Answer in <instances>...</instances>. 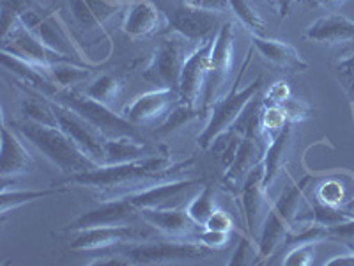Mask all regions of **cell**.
Instances as JSON below:
<instances>
[{
	"mask_svg": "<svg viewBox=\"0 0 354 266\" xmlns=\"http://www.w3.org/2000/svg\"><path fill=\"white\" fill-rule=\"evenodd\" d=\"M195 158L185 161H172L170 154L160 153L142 160L119 163V166H100L97 169L68 176L61 185L88 186L97 190V201L137 194L158 183L172 181L189 174Z\"/></svg>",
	"mask_w": 354,
	"mask_h": 266,
	"instance_id": "obj_1",
	"label": "cell"
},
{
	"mask_svg": "<svg viewBox=\"0 0 354 266\" xmlns=\"http://www.w3.org/2000/svg\"><path fill=\"white\" fill-rule=\"evenodd\" d=\"M15 128L20 133V137L30 142L61 172L73 176V174L88 172L100 167L68 137V133L61 126L39 125L28 119H20L15 123Z\"/></svg>",
	"mask_w": 354,
	"mask_h": 266,
	"instance_id": "obj_2",
	"label": "cell"
},
{
	"mask_svg": "<svg viewBox=\"0 0 354 266\" xmlns=\"http://www.w3.org/2000/svg\"><path fill=\"white\" fill-rule=\"evenodd\" d=\"M252 55H254V48H250L248 52H246V59L241 66V71L238 73L236 80L230 85V93L225 94L223 98H220V100H218L216 103H213V105L209 107V110H207V112H209V121H207L205 128L202 130L201 135L197 137V144L202 150L207 151L211 148V144H213L220 135L230 132L234 123L238 121L241 112L245 110V107L248 105V101L262 91V85H264L262 75H259L255 80L250 82L246 87H241V78L243 75H245L246 68L250 66V62H252Z\"/></svg>",
	"mask_w": 354,
	"mask_h": 266,
	"instance_id": "obj_3",
	"label": "cell"
},
{
	"mask_svg": "<svg viewBox=\"0 0 354 266\" xmlns=\"http://www.w3.org/2000/svg\"><path fill=\"white\" fill-rule=\"evenodd\" d=\"M48 100L80 114L85 121L96 126L106 139L131 137L138 139V141L145 139L140 130H138V126L129 123L126 117H122V114H115L109 105H103V103L93 100L85 93L77 91V89L59 87Z\"/></svg>",
	"mask_w": 354,
	"mask_h": 266,
	"instance_id": "obj_4",
	"label": "cell"
},
{
	"mask_svg": "<svg viewBox=\"0 0 354 266\" xmlns=\"http://www.w3.org/2000/svg\"><path fill=\"white\" fill-rule=\"evenodd\" d=\"M122 258L129 265H174V263L201 261L209 258V247L202 245L195 240H149V242L128 243V245L115 247Z\"/></svg>",
	"mask_w": 354,
	"mask_h": 266,
	"instance_id": "obj_5",
	"label": "cell"
},
{
	"mask_svg": "<svg viewBox=\"0 0 354 266\" xmlns=\"http://www.w3.org/2000/svg\"><path fill=\"white\" fill-rule=\"evenodd\" d=\"M197 48L176 30L165 33L158 41L149 62L142 69V78L156 87L177 89L186 59Z\"/></svg>",
	"mask_w": 354,
	"mask_h": 266,
	"instance_id": "obj_6",
	"label": "cell"
},
{
	"mask_svg": "<svg viewBox=\"0 0 354 266\" xmlns=\"http://www.w3.org/2000/svg\"><path fill=\"white\" fill-rule=\"evenodd\" d=\"M169 20L170 30H176L195 46L213 41L221 25L225 24L220 12L202 11L186 6L183 0H154Z\"/></svg>",
	"mask_w": 354,
	"mask_h": 266,
	"instance_id": "obj_7",
	"label": "cell"
},
{
	"mask_svg": "<svg viewBox=\"0 0 354 266\" xmlns=\"http://www.w3.org/2000/svg\"><path fill=\"white\" fill-rule=\"evenodd\" d=\"M158 231L145 224V227L124 224V226H101L88 227L68 233L69 249L80 250V252H97V250H109L115 247L128 245V243L149 242L158 238Z\"/></svg>",
	"mask_w": 354,
	"mask_h": 266,
	"instance_id": "obj_8",
	"label": "cell"
},
{
	"mask_svg": "<svg viewBox=\"0 0 354 266\" xmlns=\"http://www.w3.org/2000/svg\"><path fill=\"white\" fill-rule=\"evenodd\" d=\"M234 48H236V25L232 21H225L213 41L209 75L205 82L204 101H202L204 112H207L209 107L216 103L220 98L225 96V89L229 85L230 73H232Z\"/></svg>",
	"mask_w": 354,
	"mask_h": 266,
	"instance_id": "obj_9",
	"label": "cell"
},
{
	"mask_svg": "<svg viewBox=\"0 0 354 266\" xmlns=\"http://www.w3.org/2000/svg\"><path fill=\"white\" fill-rule=\"evenodd\" d=\"M20 24L27 30H30L37 39L43 41L46 46L59 52L61 55L69 57L73 61L82 62L80 50L71 43V37L68 36L59 17H57L55 12H52V8L41 9L36 6L34 9L21 15ZM82 64H85V62H82Z\"/></svg>",
	"mask_w": 354,
	"mask_h": 266,
	"instance_id": "obj_10",
	"label": "cell"
},
{
	"mask_svg": "<svg viewBox=\"0 0 354 266\" xmlns=\"http://www.w3.org/2000/svg\"><path fill=\"white\" fill-rule=\"evenodd\" d=\"M53 112H55L57 123L68 133V137L71 139L75 144L87 154L93 161H96L97 166L105 163V142L106 137L96 126H93L88 121H85L80 114L75 110L68 109L64 105H59L55 101H52Z\"/></svg>",
	"mask_w": 354,
	"mask_h": 266,
	"instance_id": "obj_11",
	"label": "cell"
},
{
	"mask_svg": "<svg viewBox=\"0 0 354 266\" xmlns=\"http://www.w3.org/2000/svg\"><path fill=\"white\" fill-rule=\"evenodd\" d=\"M2 52L11 53L21 61L41 66V68H50L57 62H77L46 46L30 30H27L20 21L2 37Z\"/></svg>",
	"mask_w": 354,
	"mask_h": 266,
	"instance_id": "obj_12",
	"label": "cell"
},
{
	"mask_svg": "<svg viewBox=\"0 0 354 266\" xmlns=\"http://www.w3.org/2000/svg\"><path fill=\"white\" fill-rule=\"evenodd\" d=\"M140 218V213L128 197H115L100 201V206L94 210H88L85 213L78 215L75 220L66 224L59 234H68L73 231L88 229V227H101V226H124V224H133Z\"/></svg>",
	"mask_w": 354,
	"mask_h": 266,
	"instance_id": "obj_13",
	"label": "cell"
},
{
	"mask_svg": "<svg viewBox=\"0 0 354 266\" xmlns=\"http://www.w3.org/2000/svg\"><path fill=\"white\" fill-rule=\"evenodd\" d=\"M213 41L198 44L197 48L189 53L185 66H183L181 80H179L177 91H179L181 103H185L188 107H194V109H198V105L204 101L205 82H207V75H209Z\"/></svg>",
	"mask_w": 354,
	"mask_h": 266,
	"instance_id": "obj_14",
	"label": "cell"
},
{
	"mask_svg": "<svg viewBox=\"0 0 354 266\" xmlns=\"http://www.w3.org/2000/svg\"><path fill=\"white\" fill-rule=\"evenodd\" d=\"M181 101L177 89L156 87L138 94L122 109V117L137 126H147L154 121H163L174 105Z\"/></svg>",
	"mask_w": 354,
	"mask_h": 266,
	"instance_id": "obj_15",
	"label": "cell"
},
{
	"mask_svg": "<svg viewBox=\"0 0 354 266\" xmlns=\"http://www.w3.org/2000/svg\"><path fill=\"white\" fill-rule=\"evenodd\" d=\"M122 33L129 39H145L169 28L165 12L154 0H131L126 4Z\"/></svg>",
	"mask_w": 354,
	"mask_h": 266,
	"instance_id": "obj_16",
	"label": "cell"
},
{
	"mask_svg": "<svg viewBox=\"0 0 354 266\" xmlns=\"http://www.w3.org/2000/svg\"><path fill=\"white\" fill-rule=\"evenodd\" d=\"M140 218L144 224H149L161 236L170 240H195L197 242V234L202 229L183 206L145 208V210H140Z\"/></svg>",
	"mask_w": 354,
	"mask_h": 266,
	"instance_id": "obj_17",
	"label": "cell"
},
{
	"mask_svg": "<svg viewBox=\"0 0 354 266\" xmlns=\"http://www.w3.org/2000/svg\"><path fill=\"white\" fill-rule=\"evenodd\" d=\"M239 195H241L246 229L250 233V238L255 240L261 234L266 218L264 208L268 204V190L264 186V160L248 174Z\"/></svg>",
	"mask_w": 354,
	"mask_h": 266,
	"instance_id": "obj_18",
	"label": "cell"
},
{
	"mask_svg": "<svg viewBox=\"0 0 354 266\" xmlns=\"http://www.w3.org/2000/svg\"><path fill=\"white\" fill-rule=\"evenodd\" d=\"M266 144L259 139L252 137H241L239 148L236 151L232 163L229 169L221 176L220 186L230 195H239L243 188V183L248 177V174L255 169V167L264 160Z\"/></svg>",
	"mask_w": 354,
	"mask_h": 266,
	"instance_id": "obj_19",
	"label": "cell"
},
{
	"mask_svg": "<svg viewBox=\"0 0 354 266\" xmlns=\"http://www.w3.org/2000/svg\"><path fill=\"white\" fill-rule=\"evenodd\" d=\"M18 135L9 128L6 114H2V153H0L2 181H8L9 177L27 176L36 170V161L32 154L28 153Z\"/></svg>",
	"mask_w": 354,
	"mask_h": 266,
	"instance_id": "obj_20",
	"label": "cell"
},
{
	"mask_svg": "<svg viewBox=\"0 0 354 266\" xmlns=\"http://www.w3.org/2000/svg\"><path fill=\"white\" fill-rule=\"evenodd\" d=\"M303 39L317 44H344L354 43V21L344 15H328L310 24L303 33Z\"/></svg>",
	"mask_w": 354,
	"mask_h": 266,
	"instance_id": "obj_21",
	"label": "cell"
},
{
	"mask_svg": "<svg viewBox=\"0 0 354 266\" xmlns=\"http://www.w3.org/2000/svg\"><path fill=\"white\" fill-rule=\"evenodd\" d=\"M254 48L270 62L273 68L287 73H303L308 69V62L301 57L296 46L280 39H268L264 36H252Z\"/></svg>",
	"mask_w": 354,
	"mask_h": 266,
	"instance_id": "obj_22",
	"label": "cell"
},
{
	"mask_svg": "<svg viewBox=\"0 0 354 266\" xmlns=\"http://www.w3.org/2000/svg\"><path fill=\"white\" fill-rule=\"evenodd\" d=\"M75 24L82 30L101 27L110 17L126 8L121 0H68Z\"/></svg>",
	"mask_w": 354,
	"mask_h": 266,
	"instance_id": "obj_23",
	"label": "cell"
},
{
	"mask_svg": "<svg viewBox=\"0 0 354 266\" xmlns=\"http://www.w3.org/2000/svg\"><path fill=\"white\" fill-rule=\"evenodd\" d=\"M165 153V150H160L154 144L131 137H115L106 139L105 142V163L103 166H119V163H128V161L142 160V158L154 157V154Z\"/></svg>",
	"mask_w": 354,
	"mask_h": 266,
	"instance_id": "obj_24",
	"label": "cell"
},
{
	"mask_svg": "<svg viewBox=\"0 0 354 266\" xmlns=\"http://www.w3.org/2000/svg\"><path fill=\"white\" fill-rule=\"evenodd\" d=\"M294 135V125L287 123L286 128L278 133V137L274 139L271 144L266 145L264 153V186L270 192L271 185L277 179L278 172L286 167L287 154L290 150V142H292Z\"/></svg>",
	"mask_w": 354,
	"mask_h": 266,
	"instance_id": "obj_25",
	"label": "cell"
},
{
	"mask_svg": "<svg viewBox=\"0 0 354 266\" xmlns=\"http://www.w3.org/2000/svg\"><path fill=\"white\" fill-rule=\"evenodd\" d=\"M69 190H71L69 185H61V183H55V185L43 190H9L8 186H2V217L9 215L11 210H17L20 206L27 204V202L68 194Z\"/></svg>",
	"mask_w": 354,
	"mask_h": 266,
	"instance_id": "obj_26",
	"label": "cell"
},
{
	"mask_svg": "<svg viewBox=\"0 0 354 266\" xmlns=\"http://www.w3.org/2000/svg\"><path fill=\"white\" fill-rule=\"evenodd\" d=\"M122 89H124V78L117 73H100L85 89V94L93 100L100 101L103 105H112L119 100Z\"/></svg>",
	"mask_w": 354,
	"mask_h": 266,
	"instance_id": "obj_27",
	"label": "cell"
},
{
	"mask_svg": "<svg viewBox=\"0 0 354 266\" xmlns=\"http://www.w3.org/2000/svg\"><path fill=\"white\" fill-rule=\"evenodd\" d=\"M48 73L59 87L75 89L91 78L93 68L80 64V62H57V64L50 66Z\"/></svg>",
	"mask_w": 354,
	"mask_h": 266,
	"instance_id": "obj_28",
	"label": "cell"
},
{
	"mask_svg": "<svg viewBox=\"0 0 354 266\" xmlns=\"http://www.w3.org/2000/svg\"><path fill=\"white\" fill-rule=\"evenodd\" d=\"M214 210H216V204H214L213 186L205 185L204 183V186H202L197 194L188 201L186 211H188L189 217L197 222L198 226L204 227L205 222L209 220L211 215L214 213Z\"/></svg>",
	"mask_w": 354,
	"mask_h": 266,
	"instance_id": "obj_29",
	"label": "cell"
},
{
	"mask_svg": "<svg viewBox=\"0 0 354 266\" xmlns=\"http://www.w3.org/2000/svg\"><path fill=\"white\" fill-rule=\"evenodd\" d=\"M315 201L321 202V204L331 206V208H342L347 201H349V195H347L346 185H344L338 177H326L322 179L314 190Z\"/></svg>",
	"mask_w": 354,
	"mask_h": 266,
	"instance_id": "obj_30",
	"label": "cell"
},
{
	"mask_svg": "<svg viewBox=\"0 0 354 266\" xmlns=\"http://www.w3.org/2000/svg\"><path fill=\"white\" fill-rule=\"evenodd\" d=\"M198 112L201 110L194 109V107H188L185 103H177V105L172 107L167 117L160 123V126L156 128V137H165V135H170V133L177 132L179 128H183L185 125L192 123L194 119H197Z\"/></svg>",
	"mask_w": 354,
	"mask_h": 266,
	"instance_id": "obj_31",
	"label": "cell"
},
{
	"mask_svg": "<svg viewBox=\"0 0 354 266\" xmlns=\"http://www.w3.org/2000/svg\"><path fill=\"white\" fill-rule=\"evenodd\" d=\"M36 6V0H0V36L4 37L20 21L21 15Z\"/></svg>",
	"mask_w": 354,
	"mask_h": 266,
	"instance_id": "obj_32",
	"label": "cell"
},
{
	"mask_svg": "<svg viewBox=\"0 0 354 266\" xmlns=\"http://www.w3.org/2000/svg\"><path fill=\"white\" fill-rule=\"evenodd\" d=\"M333 73L354 112V50L338 55L337 61L333 62Z\"/></svg>",
	"mask_w": 354,
	"mask_h": 266,
	"instance_id": "obj_33",
	"label": "cell"
},
{
	"mask_svg": "<svg viewBox=\"0 0 354 266\" xmlns=\"http://www.w3.org/2000/svg\"><path fill=\"white\" fill-rule=\"evenodd\" d=\"M287 125L286 112L280 105H271V103H266L264 109H262L261 116V126H262V137H264L266 144H271L274 139L278 137V133L282 132Z\"/></svg>",
	"mask_w": 354,
	"mask_h": 266,
	"instance_id": "obj_34",
	"label": "cell"
},
{
	"mask_svg": "<svg viewBox=\"0 0 354 266\" xmlns=\"http://www.w3.org/2000/svg\"><path fill=\"white\" fill-rule=\"evenodd\" d=\"M230 11L241 20V24L248 28L254 36H264L266 21L262 17L255 11V8L250 4L248 0H229Z\"/></svg>",
	"mask_w": 354,
	"mask_h": 266,
	"instance_id": "obj_35",
	"label": "cell"
},
{
	"mask_svg": "<svg viewBox=\"0 0 354 266\" xmlns=\"http://www.w3.org/2000/svg\"><path fill=\"white\" fill-rule=\"evenodd\" d=\"M317 240L314 242H301L296 243V245H290V249L287 250L286 258L282 259V265L286 266H308L314 263L315 250L319 247Z\"/></svg>",
	"mask_w": 354,
	"mask_h": 266,
	"instance_id": "obj_36",
	"label": "cell"
},
{
	"mask_svg": "<svg viewBox=\"0 0 354 266\" xmlns=\"http://www.w3.org/2000/svg\"><path fill=\"white\" fill-rule=\"evenodd\" d=\"M283 109V112H286V117H287V123H290V125H298V123H303L306 121L308 117H312V107L306 103L305 100H299V98H294L290 96L289 100H286L280 105Z\"/></svg>",
	"mask_w": 354,
	"mask_h": 266,
	"instance_id": "obj_37",
	"label": "cell"
},
{
	"mask_svg": "<svg viewBox=\"0 0 354 266\" xmlns=\"http://www.w3.org/2000/svg\"><path fill=\"white\" fill-rule=\"evenodd\" d=\"M197 242H201L202 245L205 247H209L211 250H223L229 247L230 233L205 229V227H202L197 234Z\"/></svg>",
	"mask_w": 354,
	"mask_h": 266,
	"instance_id": "obj_38",
	"label": "cell"
},
{
	"mask_svg": "<svg viewBox=\"0 0 354 266\" xmlns=\"http://www.w3.org/2000/svg\"><path fill=\"white\" fill-rule=\"evenodd\" d=\"M250 263H257V249L252 245L250 240H241V243L238 245L236 252L230 258L229 265H250Z\"/></svg>",
	"mask_w": 354,
	"mask_h": 266,
	"instance_id": "obj_39",
	"label": "cell"
},
{
	"mask_svg": "<svg viewBox=\"0 0 354 266\" xmlns=\"http://www.w3.org/2000/svg\"><path fill=\"white\" fill-rule=\"evenodd\" d=\"M290 96H292L290 85L286 80H278L273 85H270L268 93L264 94V101L271 103V105H282L283 101L289 100Z\"/></svg>",
	"mask_w": 354,
	"mask_h": 266,
	"instance_id": "obj_40",
	"label": "cell"
},
{
	"mask_svg": "<svg viewBox=\"0 0 354 266\" xmlns=\"http://www.w3.org/2000/svg\"><path fill=\"white\" fill-rule=\"evenodd\" d=\"M205 229H213V231H223V233H232L236 229V224H234L232 217H230L227 211L223 210H214V213L211 215L209 220L205 222Z\"/></svg>",
	"mask_w": 354,
	"mask_h": 266,
	"instance_id": "obj_41",
	"label": "cell"
},
{
	"mask_svg": "<svg viewBox=\"0 0 354 266\" xmlns=\"http://www.w3.org/2000/svg\"><path fill=\"white\" fill-rule=\"evenodd\" d=\"M186 6L195 9H202V11H213L225 15L230 11V2L229 0H183Z\"/></svg>",
	"mask_w": 354,
	"mask_h": 266,
	"instance_id": "obj_42",
	"label": "cell"
},
{
	"mask_svg": "<svg viewBox=\"0 0 354 266\" xmlns=\"http://www.w3.org/2000/svg\"><path fill=\"white\" fill-rule=\"evenodd\" d=\"M324 265L326 266H354V256L353 252H347V254H338L335 256V258L331 259H326L324 261Z\"/></svg>",
	"mask_w": 354,
	"mask_h": 266,
	"instance_id": "obj_43",
	"label": "cell"
},
{
	"mask_svg": "<svg viewBox=\"0 0 354 266\" xmlns=\"http://www.w3.org/2000/svg\"><path fill=\"white\" fill-rule=\"evenodd\" d=\"M290 2H292V0H270V6L273 11H277L278 15H280V17L286 18L287 12H289Z\"/></svg>",
	"mask_w": 354,
	"mask_h": 266,
	"instance_id": "obj_44",
	"label": "cell"
},
{
	"mask_svg": "<svg viewBox=\"0 0 354 266\" xmlns=\"http://www.w3.org/2000/svg\"><path fill=\"white\" fill-rule=\"evenodd\" d=\"M314 2V6H317V8H322V9H337L340 8V6H344L347 2V0H312Z\"/></svg>",
	"mask_w": 354,
	"mask_h": 266,
	"instance_id": "obj_45",
	"label": "cell"
},
{
	"mask_svg": "<svg viewBox=\"0 0 354 266\" xmlns=\"http://www.w3.org/2000/svg\"><path fill=\"white\" fill-rule=\"evenodd\" d=\"M342 210H344V211H347V213L353 215V217H354V197H351L349 201H347L346 204L342 206Z\"/></svg>",
	"mask_w": 354,
	"mask_h": 266,
	"instance_id": "obj_46",
	"label": "cell"
},
{
	"mask_svg": "<svg viewBox=\"0 0 354 266\" xmlns=\"http://www.w3.org/2000/svg\"><path fill=\"white\" fill-rule=\"evenodd\" d=\"M344 245H346L347 249H349L351 252H353V256H354V240H351V242H346V243H344Z\"/></svg>",
	"mask_w": 354,
	"mask_h": 266,
	"instance_id": "obj_47",
	"label": "cell"
},
{
	"mask_svg": "<svg viewBox=\"0 0 354 266\" xmlns=\"http://www.w3.org/2000/svg\"><path fill=\"white\" fill-rule=\"evenodd\" d=\"M296 2H301V0H296Z\"/></svg>",
	"mask_w": 354,
	"mask_h": 266,
	"instance_id": "obj_48",
	"label": "cell"
}]
</instances>
